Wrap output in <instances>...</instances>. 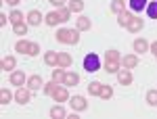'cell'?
I'll list each match as a JSON object with an SVG mask.
<instances>
[{"instance_id":"obj_28","label":"cell","mask_w":157,"mask_h":119,"mask_svg":"<svg viewBox=\"0 0 157 119\" xmlns=\"http://www.w3.org/2000/svg\"><path fill=\"white\" fill-rule=\"evenodd\" d=\"M105 61H117V63H121V54H120V50H115V48L107 50V52H105Z\"/></svg>"},{"instance_id":"obj_8","label":"cell","mask_w":157,"mask_h":119,"mask_svg":"<svg viewBox=\"0 0 157 119\" xmlns=\"http://www.w3.org/2000/svg\"><path fill=\"white\" fill-rule=\"evenodd\" d=\"M32 92H36L40 88H44V80L40 77V75H32V77H27V84H25Z\"/></svg>"},{"instance_id":"obj_10","label":"cell","mask_w":157,"mask_h":119,"mask_svg":"<svg viewBox=\"0 0 157 119\" xmlns=\"http://www.w3.org/2000/svg\"><path fill=\"white\" fill-rule=\"evenodd\" d=\"M75 29H80V32H88V29H92V21L88 19V17H78L75 19Z\"/></svg>"},{"instance_id":"obj_35","label":"cell","mask_w":157,"mask_h":119,"mask_svg":"<svg viewBox=\"0 0 157 119\" xmlns=\"http://www.w3.org/2000/svg\"><path fill=\"white\" fill-rule=\"evenodd\" d=\"M147 105L157 107V90H149V92H147Z\"/></svg>"},{"instance_id":"obj_33","label":"cell","mask_w":157,"mask_h":119,"mask_svg":"<svg viewBox=\"0 0 157 119\" xmlns=\"http://www.w3.org/2000/svg\"><path fill=\"white\" fill-rule=\"evenodd\" d=\"M57 11H59L61 23H65V21H69V17H71V11H69L67 6H61V9H57Z\"/></svg>"},{"instance_id":"obj_6","label":"cell","mask_w":157,"mask_h":119,"mask_svg":"<svg viewBox=\"0 0 157 119\" xmlns=\"http://www.w3.org/2000/svg\"><path fill=\"white\" fill-rule=\"evenodd\" d=\"M69 105H71V109H73V111H78V113H82V111H86V109H88V102H86V98H84V96H80V94L73 96Z\"/></svg>"},{"instance_id":"obj_25","label":"cell","mask_w":157,"mask_h":119,"mask_svg":"<svg viewBox=\"0 0 157 119\" xmlns=\"http://www.w3.org/2000/svg\"><path fill=\"white\" fill-rule=\"evenodd\" d=\"M121 69V63L117 61H105V71L107 73H117Z\"/></svg>"},{"instance_id":"obj_27","label":"cell","mask_w":157,"mask_h":119,"mask_svg":"<svg viewBox=\"0 0 157 119\" xmlns=\"http://www.w3.org/2000/svg\"><path fill=\"white\" fill-rule=\"evenodd\" d=\"M101 88H103V84H101V82H90V84H88V94H90V96H98V94H101Z\"/></svg>"},{"instance_id":"obj_4","label":"cell","mask_w":157,"mask_h":119,"mask_svg":"<svg viewBox=\"0 0 157 119\" xmlns=\"http://www.w3.org/2000/svg\"><path fill=\"white\" fill-rule=\"evenodd\" d=\"M52 98H55V102H65V100H69V92H67V88L65 86H57L55 88V92H52Z\"/></svg>"},{"instance_id":"obj_3","label":"cell","mask_w":157,"mask_h":119,"mask_svg":"<svg viewBox=\"0 0 157 119\" xmlns=\"http://www.w3.org/2000/svg\"><path fill=\"white\" fill-rule=\"evenodd\" d=\"M15 100H17L19 105H27V102L32 100V90H29L27 86H25V88H23V86H19L17 92H15Z\"/></svg>"},{"instance_id":"obj_38","label":"cell","mask_w":157,"mask_h":119,"mask_svg":"<svg viewBox=\"0 0 157 119\" xmlns=\"http://www.w3.org/2000/svg\"><path fill=\"white\" fill-rule=\"evenodd\" d=\"M52 6H57V9H61V6H65V0H48Z\"/></svg>"},{"instance_id":"obj_7","label":"cell","mask_w":157,"mask_h":119,"mask_svg":"<svg viewBox=\"0 0 157 119\" xmlns=\"http://www.w3.org/2000/svg\"><path fill=\"white\" fill-rule=\"evenodd\" d=\"M11 84L19 88V86L27 84V75H25L23 71H19V69H15V71H11Z\"/></svg>"},{"instance_id":"obj_9","label":"cell","mask_w":157,"mask_h":119,"mask_svg":"<svg viewBox=\"0 0 157 119\" xmlns=\"http://www.w3.org/2000/svg\"><path fill=\"white\" fill-rule=\"evenodd\" d=\"M115 75H117V82H120L121 86H130V84H132V73H130V69H126V67L120 69Z\"/></svg>"},{"instance_id":"obj_18","label":"cell","mask_w":157,"mask_h":119,"mask_svg":"<svg viewBox=\"0 0 157 119\" xmlns=\"http://www.w3.org/2000/svg\"><path fill=\"white\" fill-rule=\"evenodd\" d=\"M132 13L130 11H124V13H120V15H117V23L121 25V27H128V23H130V21H132Z\"/></svg>"},{"instance_id":"obj_17","label":"cell","mask_w":157,"mask_h":119,"mask_svg":"<svg viewBox=\"0 0 157 119\" xmlns=\"http://www.w3.org/2000/svg\"><path fill=\"white\" fill-rule=\"evenodd\" d=\"M57 61H59V52H55V50L44 52V63H46L48 67H57Z\"/></svg>"},{"instance_id":"obj_19","label":"cell","mask_w":157,"mask_h":119,"mask_svg":"<svg viewBox=\"0 0 157 119\" xmlns=\"http://www.w3.org/2000/svg\"><path fill=\"white\" fill-rule=\"evenodd\" d=\"M63 84H65V86H78V84H80V75H78V73H73V71L65 73Z\"/></svg>"},{"instance_id":"obj_15","label":"cell","mask_w":157,"mask_h":119,"mask_svg":"<svg viewBox=\"0 0 157 119\" xmlns=\"http://www.w3.org/2000/svg\"><path fill=\"white\" fill-rule=\"evenodd\" d=\"M44 23L55 27L57 23H61V17H59V11H50L48 15H44Z\"/></svg>"},{"instance_id":"obj_42","label":"cell","mask_w":157,"mask_h":119,"mask_svg":"<svg viewBox=\"0 0 157 119\" xmlns=\"http://www.w3.org/2000/svg\"><path fill=\"white\" fill-rule=\"evenodd\" d=\"M155 59H157V54H155Z\"/></svg>"},{"instance_id":"obj_21","label":"cell","mask_w":157,"mask_h":119,"mask_svg":"<svg viewBox=\"0 0 157 119\" xmlns=\"http://www.w3.org/2000/svg\"><path fill=\"white\" fill-rule=\"evenodd\" d=\"M63 80H65V69L57 65V67L52 69V82H57V84H63Z\"/></svg>"},{"instance_id":"obj_22","label":"cell","mask_w":157,"mask_h":119,"mask_svg":"<svg viewBox=\"0 0 157 119\" xmlns=\"http://www.w3.org/2000/svg\"><path fill=\"white\" fill-rule=\"evenodd\" d=\"M13 96L15 94H13L9 88H2V90H0V105H9L13 100Z\"/></svg>"},{"instance_id":"obj_1","label":"cell","mask_w":157,"mask_h":119,"mask_svg":"<svg viewBox=\"0 0 157 119\" xmlns=\"http://www.w3.org/2000/svg\"><path fill=\"white\" fill-rule=\"evenodd\" d=\"M57 42H61V44H71V46H75L78 42H80V29H59L57 32Z\"/></svg>"},{"instance_id":"obj_16","label":"cell","mask_w":157,"mask_h":119,"mask_svg":"<svg viewBox=\"0 0 157 119\" xmlns=\"http://www.w3.org/2000/svg\"><path fill=\"white\" fill-rule=\"evenodd\" d=\"M132 46H134V52H140V54H143V52L149 50V42H147L145 38H136Z\"/></svg>"},{"instance_id":"obj_32","label":"cell","mask_w":157,"mask_h":119,"mask_svg":"<svg viewBox=\"0 0 157 119\" xmlns=\"http://www.w3.org/2000/svg\"><path fill=\"white\" fill-rule=\"evenodd\" d=\"M101 98H103V100H109V98H111V96H113V88H111V86H103V88H101Z\"/></svg>"},{"instance_id":"obj_23","label":"cell","mask_w":157,"mask_h":119,"mask_svg":"<svg viewBox=\"0 0 157 119\" xmlns=\"http://www.w3.org/2000/svg\"><path fill=\"white\" fill-rule=\"evenodd\" d=\"M126 11V2L124 0H111V13L120 15V13Z\"/></svg>"},{"instance_id":"obj_34","label":"cell","mask_w":157,"mask_h":119,"mask_svg":"<svg viewBox=\"0 0 157 119\" xmlns=\"http://www.w3.org/2000/svg\"><path fill=\"white\" fill-rule=\"evenodd\" d=\"M9 19H11V23H23V13L21 11H13L11 15H9Z\"/></svg>"},{"instance_id":"obj_30","label":"cell","mask_w":157,"mask_h":119,"mask_svg":"<svg viewBox=\"0 0 157 119\" xmlns=\"http://www.w3.org/2000/svg\"><path fill=\"white\" fill-rule=\"evenodd\" d=\"M145 11H147V15H149V19H157V0L155 2H149Z\"/></svg>"},{"instance_id":"obj_13","label":"cell","mask_w":157,"mask_h":119,"mask_svg":"<svg viewBox=\"0 0 157 119\" xmlns=\"http://www.w3.org/2000/svg\"><path fill=\"white\" fill-rule=\"evenodd\" d=\"M121 65H124L126 69H134V67H138V57H136V54H126V57L121 59Z\"/></svg>"},{"instance_id":"obj_14","label":"cell","mask_w":157,"mask_h":119,"mask_svg":"<svg viewBox=\"0 0 157 119\" xmlns=\"http://www.w3.org/2000/svg\"><path fill=\"white\" fill-rule=\"evenodd\" d=\"M143 27H145V21H143L140 17H132V21L128 23V29H130L132 34H138Z\"/></svg>"},{"instance_id":"obj_2","label":"cell","mask_w":157,"mask_h":119,"mask_svg":"<svg viewBox=\"0 0 157 119\" xmlns=\"http://www.w3.org/2000/svg\"><path fill=\"white\" fill-rule=\"evenodd\" d=\"M84 69L88 73H94V71L101 69V59H98L97 52H88L84 57Z\"/></svg>"},{"instance_id":"obj_29","label":"cell","mask_w":157,"mask_h":119,"mask_svg":"<svg viewBox=\"0 0 157 119\" xmlns=\"http://www.w3.org/2000/svg\"><path fill=\"white\" fill-rule=\"evenodd\" d=\"M13 32H15L17 36H25V34H27V21H23V23H15L13 25Z\"/></svg>"},{"instance_id":"obj_5","label":"cell","mask_w":157,"mask_h":119,"mask_svg":"<svg viewBox=\"0 0 157 119\" xmlns=\"http://www.w3.org/2000/svg\"><path fill=\"white\" fill-rule=\"evenodd\" d=\"M25 21H27V25H40L42 21H44V15L38 11V9H34V11H29V13H27Z\"/></svg>"},{"instance_id":"obj_12","label":"cell","mask_w":157,"mask_h":119,"mask_svg":"<svg viewBox=\"0 0 157 119\" xmlns=\"http://www.w3.org/2000/svg\"><path fill=\"white\" fill-rule=\"evenodd\" d=\"M71 63H73V59H71V54H69V52H59V61H57V65H59V67L69 69V67H71Z\"/></svg>"},{"instance_id":"obj_41","label":"cell","mask_w":157,"mask_h":119,"mask_svg":"<svg viewBox=\"0 0 157 119\" xmlns=\"http://www.w3.org/2000/svg\"><path fill=\"white\" fill-rule=\"evenodd\" d=\"M149 48H151V52H153V54H157V40H155V42H153Z\"/></svg>"},{"instance_id":"obj_40","label":"cell","mask_w":157,"mask_h":119,"mask_svg":"<svg viewBox=\"0 0 157 119\" xmlns=\"http://www.w3.org/2000/svg\"><path fill=\"white\" fill-rule=\"evenodd\" d=\"M4 2H6V4H11V6H17L21 0H4Z\"/></svg>"},{"instance_id":"obj_39","label":"cell","mask_w":157,"mask_h":119,"mask_svg":"<svg viewBox=\"0 0 157 119\" xmlns=\"http://www.w3.org/2000/svg\"><path fill=\"white\" fill-rule=\"evenodd\" d=\"M6 21H11V19H9V17H6L4 13H0V25L4 27V25H6Z\"/></svg>"},{"instance_id":"obj_26","label":"cell","mask_w":157,"mask_h":119,"mask_svg":"<svg viewBox=\"0 0 157 119\" xmlns=\"http://www.w3.org/2000/svg\"><path fill=\"white\" fill-rule=\"evenodd\" d=\"M65 115H67V113H65V109L61 107V105H55V107L50 109V117L52 119H63Z\"/></svg>"},{"instance_id":"obj_24","label":"cell","mask_w":157,"mask_h":119,"mask_svg":"<svg viewBox=\"0 0 157 119\" xmlns=\"http://www.w3.org/2000/svg\"><path fill=\"white\" fill-rule=\"evenodd\" d=\"M147 0H130V9H132L134 13H140V11H145L147 9Z\"/></svg>"},{"instance_id":"obj_36","label":"cell","mask_w":157,"mask_h":119,"mask_svg":"<svg viewBox=\"0 0 157 119\" xmlns=\"http://www.w3.org/2000/svg\"><path fill=\"white\" fill-rule=\"evenodd\" d=\"M57 86H59V84L57 82H52V80H50L48 84H44V88H42V90H44V94H52V92H55V88H57Z\"/></svg>"},{"instance_id":"obj_31","label":"cell","mask_w":157,"mask_h":119,"mask_svg":"<svg viewBox=\"0 0 157 119\" xmlns=\"http://www.w3.org/2000/svg\"><path fill=\"white\" fill-rule=\"evenodd\" d=\"M15 50H17V52H21V54H27V50H29V42H27V40H19V42H17V44H15Z\"/></svg>"},{"instance_id":"obj_37","label":"cell","mask_w":157,"mask_h":119,"mask_svg":"<svg viewBox=\"0 0 157 119\" xmlns=\"http://www.w3.org/2000/svg\"><path fill=\"white\" fill-rule=\"evenodd\" d=\"M27 54H29V57H36V54H40V44H36V42H29V50H27Z\"/></svg>"},{"instance_id":"obj_11","label":"cell","mask_w":157,"mask_h":119,"mask_svg":"<svg viewBox=\"0 0 157 119\" xmlns=\"http://www.w3.org/2000/svg\"><path fill=\"white\" fill-rule=\"evenodd\" d=\"M0 67H2V71H15V67H17V59L9 54V57H4V59H2Z\"/></svg>"},{"instance_id":"obj_20","label":"cell","mask_w":157,"mask_h":119,"mask_svg":"<svg viewBox=\"0 0 157 119\" xmlns=\"http://www.w3.org/2000/svg\"><path fill=\"white\" fill-rule=\"evenodd\" d=\"M67 9L71 13H82L84 11V0H69L67 2Z\"/></svg>"}]
</instances>
